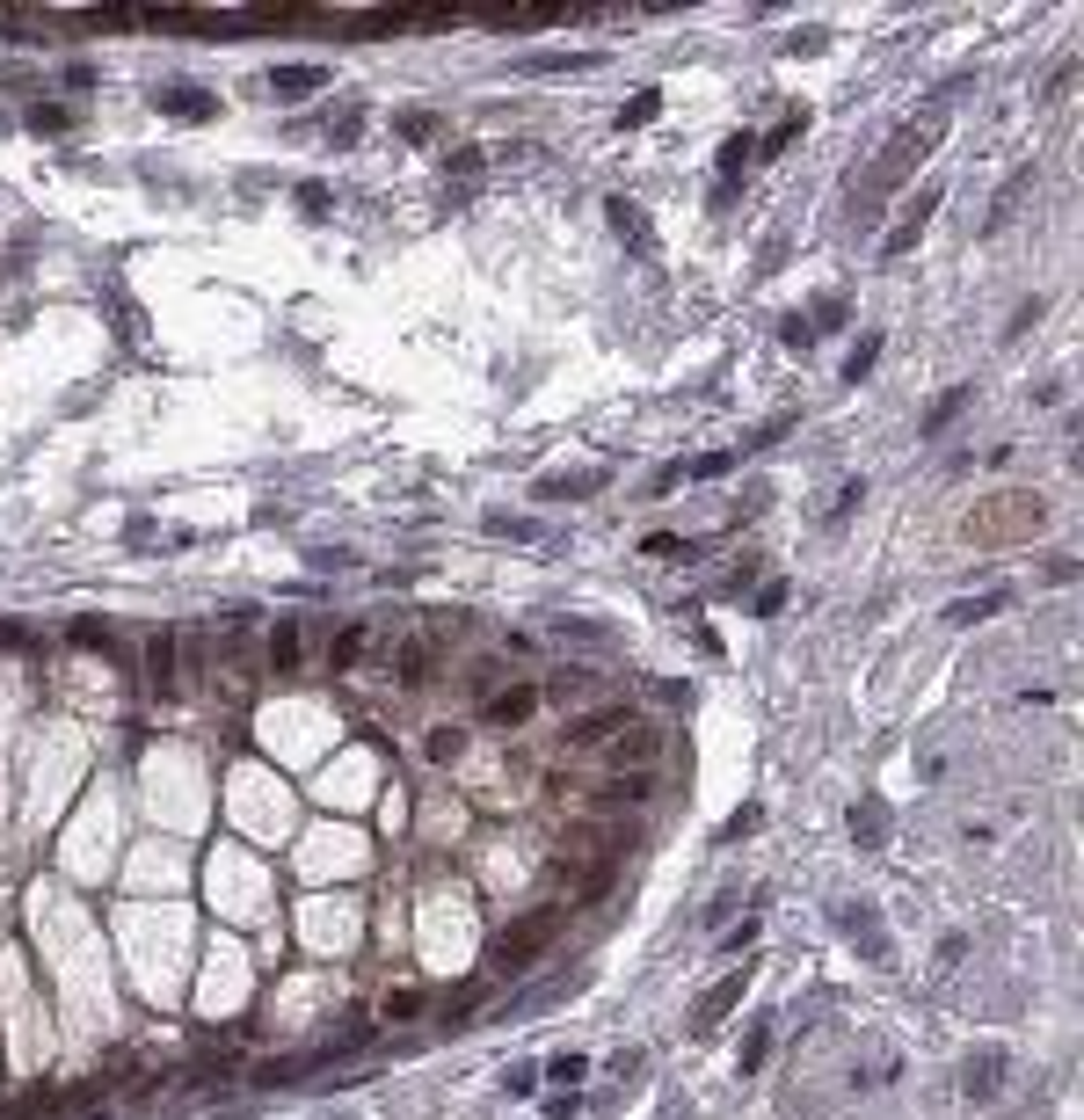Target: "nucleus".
I'll return each instance as SVG.
<instances>
[{"label": "nucleus", "mask_w": 1084, "mask_h": 1120, "mask_svg": "<svg viewBox=\"0 0 1084 1120\" xmlns=\"http://www.w3.org/2000/svg\"><path fill=\"white\" fill-rule=\"evenodd\" d=\"M554 924H560V909H531L517 931H502L495 946H488V975H525L531 960L546 954V939H554Z\"/></svg>", "instance_id": "1"}, {"label": "nucleus", "mask_w": 1084, "mask_h": 1120, "mask_svg": "<svg viewBox=\"0 0 1084 1120\" xmlns=\"http://www.w3.org/2000/svg\"><path fill=\"white\" fill-rule=\"evenodd\" d=\"M619 728H634V713H626V706H597V713H583V720H568L554 749H560V757H568V749H597V742H612Z\"/></svg>", "instance_id": "2"}, {"label": "nucleus", "mask_w": 1084, "mask_h": 1120, "mask_svg": "<svg viewBox=\"0 0 1084 1120\" xmlns=\"http://www.w3.org/2000/svg\"><path fill=\"white\" fill-rule=\"evenodd\" d=\"M648 793H655V779H648V771H612L605 786H589V808H640Z\"/></svg>", "instance_id": "3"}, {"label": "nucleus", "mask_w": 1084, "mask_h": 1120, "mask_svg": "<svg viewBox=\"0 0 1084 1120\" xmlns=\"http://www.w3.org/2000/svg\"><path fill=\"white\" fill-rule=\"evenodd\" d=\"M655 749H663V735H655V728H619L605 757H612V771H626V765L648 771V765H655Z\"/></svg>", "instance_id": "4"}, {"label": "nucleus", "mask_w": 1084, "mask_h": 1120, "mask_svg": "<svg viewBox=\"0 0 1084 1120\" xmlns=\"http://www.w3.org/2000/svg\"><path fill=\"white\" fill-rule=\"evenodd\" d=\"M531 713H539V691H531V684H510V691L488 699V720H495V728H525Z\"/></svg>", "instance_id": "5"}, {"label": "nucleus", "mask_w": 1084, "mask_h": 1120, "mask_svg": "<svg viewBox=\"0 0 1084 1120\" xmlns=\"http://www.w3.org/2000/svg\"><path fill=\"white\" fill-rule=\"evenodd\" d=\"M146 670H153V691H175V633L146 640Z\"/></svg>", "instance_id": "6"}, {"label": "nucleus", "mask_w": 1084, "mask_h": 1120, "mask_svg": "<svg viewBox=\"0 0 1084 1120\" xmlns=\"http://www.w3.org/2000/svg\"><path fill=\"white\" fill-rule=\"evenodd\" d=\"M364 655V626H335L328 633V670H350Z\"/></svg>", "instance_id": "7"}, {"label": "nucleus", "mask_w": 1084, "mask_h": 1120, "mask_svg": "<svg viewBox=\"0 0 1084 1120\" xmlns=\"http://www.w3.org/2000/svg\"><path fill=\"white\" fill-rule=\"evenodd\" d=\"M299 655H306L299 626H270V662H277V670H299Z\"/></svg>", "instance_id": "8"}, {"label": "nucleus", "mask_w": 1084, "mask_h": 1120, "mask_svg": "<svg viewBox=\"0 0 1084 1120\" xmlns=\"http://www.w3.org/2000/svg\"><path fill=\"white\" fill-rule=\"evenodd\" d=\"M430 757H437V765H459V757H466V728H430Z\"/></svg>", "instance_id": "9"}, {"label": "nucleus", "mask_w": 1084, "mask_h": 1120, "mask_svg": "<svg viewBox=\"0 0 1084 1120\" xmlns=\"http://www.w3.org/2000/svg\"><path fill=\"white\" fill-rule=\"evenodd\" d=\"M735 997H743V975H735V983H721V989H714V997H706V1004H699V1018H692V1026H714V1018H721V1011L735 1004Z\"/></svg>", "instance_id": "10"}, {"label": "nucleus", "mask_w": 1084, "mask_h": 1120, "mask_svg": "<svg viewBox=\"0 0 1084 1120\" xmlns=\"http://www.w3.org/2000/svg\"><path fill=\"white\" fill-rule=\"evenodd\" d=\"M998 1077H1004V1055H982V1063H968V1092H998Z\"/></svg>", "instance_id": "11"}, {"label": "nucleus", "mask_w": 1084, "mask_h": 1120, "mask_svg": "<svg viewBox=\"0 0 1084 1120\" xmlns=\"http://www.w3.org/2000/svg\"><path fill=\"white\" fill-rule=\"evenodd\" d=\"M655 110H663V95H655V87H640L634 103L619 110V124H655Z\"/></svg>", "instance_id": "12"}, {"label": "nucleus", "mask_w": 1084, "mask_h": 1120, "mask_svg": "<svg viewBox=\"0 0 1084 1120\" xmlns=\"http://www.w3.org/2000/svg\"><path fill=\"white\" fill-rule=\"evenodd\" d=\"M743 167H750V138H728L721 146V182H743Z\"/></svg>", "instance_id": "13"}, {"label": "nucleus", "mask_w": 1084, "mask_h": 1120, "mask_svg": "<svg viewBox=\"0 0 1084 1120\" xmlns=\"http://www.w3.org/2000/svg\"><path fill=\"white\" fill-rule=\"evenodd\" d=\"M961 408H968V393H961V386H953V393H939V408L924 415V437H932V430H946V422H953Z\"/></svg>", "instance_id": "14"}, {"label": "nucleus", "mask_w": 1084, "mask_h": 1120, "mask_svg": "<svg viewBox=\"0 0 1084 1120\" xmlns=\"http://www.w3.org/2000/svg\"><path fill=\"white\" fill-rule=\"evenodd\" d=\"M605 212H612V226H619V233H626V241H648V226H640V212H634V204H626V197H612V204H605Z\"/></svg>", "instance_id": "15"}, {"label": "nucleus", "mask_w": 1084, "mask_h": 1120, "mask_svg": "<svg viewBox=\"0 0 1084 1120\" xmlns=\"http://www.w3.org/2000/svg\"><path fill=\"white\" fill-rule=\"evenodd\" d=\"M998 604H1004V597H975V604H953V611H946V619H953V626H975V619H990V611H998Z\"/></svg>", "instance_id": "16"}, {"label": "nucleus", "mask_w": 1084, "mask_h": 1120, "mask_svg": "<svg viewBox=\"0 0 1084 1120\" xmlns=\"http://www.w3.org/2000/svg\"><path fill=\"white\" fill-rule=\"evenodd\" d=\"M873 356H881V350H873V335H866V342H859V350H852V356H844V379H852V386H859V379H866V371H873Z\"/></svg>", "instance_id": "17"}, {"label": "nucleus", "mask_w": 1084, "mask_h": 1120, "mask_svg": "<svg viewBox=\"0 0 1084 1120\" xmlns=\"http://www.w3.org/2000/svg\"><path fill=\"white\" fill-rule=\"evenodd\" d=\"M270 87H284V95H306V87H321V73H313V66H291V73H277Z\"/></svg>", "instance_id": "18"}, {"label": "nucleus", "mask_w": 1084, "mask_h": 1120, "mask_svg": "<svg viewBox=\"0 0 1084 1120\" xmlns=\"http://www.w3.org/2000/svg\"><path fill=\"white\" fill-rule=\"evenodd\" d=\"M430 670H437V662L422 655V648H408V655H401V684H430Z\"/></svg>", "instance_id": "19"}, {"label": "nucleus", "mask_w": 1084, "mask_h": 1120, "mask_svg": "<svg viewBox=\"0 0 1084 1120\" xmlns=\"http://www.w3.org/2000/svg\"><path fill=\"white\" fill-rule=\"evenodd\" d=\"M502 1084H510V1092H517V1098H525V1092H531V1084H539V1069H531V1063H517V1069H510V1077H502Z\"/></svg>", "instance_id": "20"}, {"label": "nucleus", "mask_w": 1084, "mask_h": 1120, "mask_svg": "<svg viewBox=\"0 0 1084 1120\" xmlns=\"http://www.w3.org/2000/svg\"><path fill=\"white\" fill-rule=\"evenodd\" d=\"M393 1018H408V1011H422V989H401V997H386Z\"/></svg>", "instance_id": "21"}]
</instances>
